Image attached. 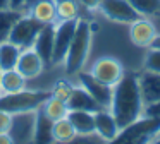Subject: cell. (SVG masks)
<instances>
[{"instance_id":"1","label":"cell","mask_w":160,"mask_h":144,"mask_svg":"<svg viewBox=\"0 0 160 144\" xmlns=\"http://www.w3.org/2000/svg\"><path fill=\"white\" fill-rule=\"evenodd\" d=\"M145 103L139 91L138 74H128L124 72L122 79L112 88V101H110V112L114 118L117 120V125L126 127L131 122L143 115Z\"/></svg>"},{"instance_id":"2","label":"cell","mask_w":160,"mask_h":144,"mask_svg":"<svg viewBox=\"0 0 160 144\" xmlns=\"http://www.w3.org/2000/svg\"><path fill=\"white\" fill-rule=\"evenodd\" d=\"M91 34H93V27L88 21L79 19L78 21V27L76 33L72 36V41L69 45V50L66 53L62 64L66 65V74L67 75H74L83 69L84 62L88 58L90 53V46H91Z\"/></svg>"},{"instance_id":"3","label":"cell","mask_w":160,"mask_h":144,"mask_svg":"<svg viewBox=\"0 0 160 144\" xmlns=\"http://www.w3.org/2000/svg\"><path fill=\"white\" fill-rule=\"evenodd\" d=\"M160 134V117H148L141 115L131 122L129 125L119 130L114 142L121 144H141V142H153Z\"/></svg>"},{"instance_id":"4","label":"cell","mask_w":160,"mask_h":144,"mask_svg":"<svg viewBox=\"0 0 160 144\" xmlns=\"http://www.w3.org/2000/svg\"><path fill=\"white\" fill-rule=\"evenodd\" d=\"M52 94L48 91H36V89H21L16 93H5L0 94V110L7 113H19V112H31V110L42 108L47 98Z\"/></svg>"},{"instance_id":"5","label":"cell","mask_w":160,"mask_h":144,"mask_svg":"<svg viewBox=\"0 0 160 144\" xmlns=\"http://www.w3.org/2000/svg\"><path fill=\"white\" fill-rule=\"evenodd\" d=\"M43 24L38 22L35 17H31L29 14H22L18 19V22L14 24L11 34H9V41H12L14 45H18L21 50L24 48H31L33 43L36 40V34L40 33Z\"/></svg>"},{"instance_id":"6","label":"cell","mask_w":160,"mask_h":144,"mask_svg":"<svg viewBox=\"0 0 160 144\" xmlns=\"http://www.w3.org/2000/svg\"><path fill=\"white\" fill-rule=\"evenodd\" d=\"M35 125H36V110L12 113L11 127H9L7 132L12 137V142H18V144L33 142Z\"/></svg>"},{"instance_id":"7","label":"cell","mask_w":160,"mask_h":144,"mask_svg":"<svg viewBox=\"0 0 160 144\" xmlns=\"http://www.w3.org/2000/svg\"><path fill=\"white\" fill-rule=\"evenodd\" d=\"M78 21H59L55 24V34H53V53H52V64H62L66 53L69 50V45L72 41V36L76 33Z\"/></svg>"},{"instance_id":"8","label":"cell","mask_w":160,"mask_h":144,"mask_svg":"<svg viewBox=\"0 0 160 144\" xmlns=\"http://www.w3.org/2000/svg\"><path fill=\"white\" fill-rule=\"evenodd\" d=\"M98 10L107 19L121 24H131L136 19H139V14L132 9V5L128 0H100Z\"/></svg>"},{"instance_id":"9","label":"cell","mask_w":160,"mask_h":144,"mask_svg":"<svg viewBox=\"0 0 160 144\" xmlns=\"http://www.w3.org/2000/svg\"><path fill=\"white\" fill-rule=\"evenodd\" d=\"M90 74L95 75L98 81H102V82H105V84L114 88V86L122 79V75H124V67H122V64L117 58L102 57L93 64Z\"/></svg>"},{"instance_id":"10","label":"cell","mask_w":160,"mask_h":144,"mask_svg":"<svg viewBox=\"0 0 160 144\" xmlns=\"http://www.w3.org/2000/svg\"><path fill=\"white\" fill-rule=\"evenodd\" d=\"M78 74H79V86H83V88L97 99L102 108H110L112 86L98 81V79L95 77V75H91L90 72H81L79 70Z\"/></svg>"},{"instance_id":"11","label":"cell","mask_w":160,"mask_h":144,"mask_svg":"<svg viewBox=\"0 0 160 144\" xmlns=\"http://www.w3.org/2000/svg\"><path fill=\"white\" fill-rule=\"evenodd\" d=\"M16 69H18L26 79H35L43 72L45 62H43L42 57L33 50V46L24 48V50H21V55H19V58H18Z\"/></svg>"},{"instance_id":"12","label":"cell","mask_w":160,"mask_h":144,"mask_svg":"<svg viewBox=\"0 0 160 144\" xmlns=\"http://www.w3.org/2000/svg\"><path fill=\"white\" fill-rule=\"evenodd\" d=\"M93 115H95V134H98L103 141L114 142L121 127L117 125V120L114 118L112 112L108 108H102L98 112H95Z\"/></svg>"},{"instance_id":"13","label":"cell","mask_w":160,"mask_h":144,"mask_svg":"<svg viewBox=\"0 0 160 144\" xmlns=\"http://www.w3.org/2000/svg\"><path fill=\"white\" fill-rule=\"evenodd\" d=\"M53 34H55V22L53 24H43L40 33L36 34V40L33 43V50L42 57L45 65L52 64V53H53Z\"/></svg>"},{"instance_id":"14","label":"cell","mask_w":160,"mask_h":144,"mask_svg":"<svg viewBox=\"0 0 160 144\" xmlns=\"http://www.w3.org/2000/svg\"><path fill=\"white\" fill-rule=\"evenodd\" d=\"M157 36L155 26L150 22L148 19H136L134 22H131V27H129V38L131 41L136 45V46L141 48H150Z\"/></svg>"},{"instance_id":"15","label":"cell","mask_w":160,"mask_h":144,"mask_svg":"<svg viewBox=\"0 0 160 144\" xmlns=\"http://www.w3.org/2000/svg\"><path fill=\"white\" fill-rule=\"evenodd\" d=\"M138 82H139V91H141V98L145 105L158 101L160 99V74L145 70L143 74L138 75Z\"/></svg>"},{"instance_id":"16","label":"cell","mask_w":160,"mask_h":144,"mask_svg":"<svg viewBox=\"0 0 160 144\" xmlns=\"http://www.w3.org/2000/svg\"><path fill=\"white\" fill-rule=\"evenodd\" d=\"M67 108L69 110H84V112H98L102 110V106L98 105V101L83 88V86H74L71 96L67 98Z\"/></svg>"},{"instance_id":"17","label":"cell","mask_w":160,"mask_h":144,"mask_svg":"<svg viewBox=\"0 0 160 144\" xmlns=\"http://www.w3.org/2000/svg\"><path fill=\"white\" fill-rule=\"evenodd\" d=\"M67 118L72 123L76 136H91L95 134V115L84 110H69Z\"/></svg>"},{"instance_id":"18","label":"cell","mask_w":160,"mask_h":144,"mask_svg":"<svg viewBox=\"0 0 160 144\" xmlns=\"http://www.w3.org/2000/svg\"><path fill=\"white\" fill-rule=\"evenodd\" d=\"M29 16L42 24H53L57 21L55 0H36L29 5Z\"/></svg>"},{"instance_id":"19","label":"cell","mask_w":160,"mask_h":144,"mask_svg":"<svg viewBox=\"0 0 160 144\" xmlns=\"http://www.w3.org/2000/svg\"><path fill=\"white\" fill-rule=\"evenodd\" d=\"M28 79L18 70V69H9V70L0 72V94L5 93H16L26 88Z\"/></svg>"},{"instance_id":"20","label":"cell","mask_w":160,"mask_h":144,"mask_svg":"<svg viewBox=\"0 0 160 144\" xmlns=\"http://www.w3.org/2000/svg\"><path fill=\"white\" fill-rule=\"evenodd\" d=\"M22 14H24L22 9H12V7L0 9V43L9 41V34Z\"/></svg>"},{"instance_id":"21","label":"cell","mask_w":160,"mask_h":144,"mask_svg":"<svg viewBox=\"0 0 160 144\" xmlns=\"http://www.w3.org/2000/svg\"><path fill=\"white\" fill-rule=\"evenodd\" d=\"M52 125H53V120H50L40 108L36 110V125H35L33 142H53Z\"/></svg>"},{"instance_id":"22","label":"cell","mask_w":160,"mask_h":144,"mask_svg":"<svg viewBox=\"0 0 160 144\" xmlns=\"http://www.w3.org/2000/svg\"><path fill=\"white\" fill-rule=\"evenodd\" d=\"M19 55H21V48L18 45H14L12 41L0 43V70L16 69Z\"/></svg>"},{"instance_id":"23","label":"cell","mask_w":160,"mask_h":144,"mask_svg":"<svg viewBox=\"0 0 160 144\" xmlns=\"http://www.w3.org/2000/svg\"><path fill=\"white\" fill-rule=\"evenodd\" d=\"M40 110H42L50 120H53V122H55V120H60V118H66L67 113H69L67 103L64 101V99H59V98H55V96H52V94L47 98V101L42 105Z\"/></svg>"},{"instance_id":"24","label":"cell","mask_w":160,"mask_h":144,"mask_svg":"<svg viewBox=\"0 0 160 144\" xmlns=\"http://www.w3.org/2000/svg\"><path fill=\"white\" fill-rule=\"evenodd\" d=\"M52 134H53V141H59V142H69V141H74V137H76V130H74L72 123L69 122L67 117L53 122Z\"/></svg>"},{"instance_id":"25","label":"cell","mask_w":160,"mask_h":144,"mask_svg":"<svg viewBox=\"0 0 160 144\" xmlns=\"http://www.w3.org/2000/svg\"><path fill=\"white\" fill-rule=\"evenodd\" d=\"M139 16H157L160 12V0H128Z\"/></svg>"},{"instance_id":"26","label":"cell","mask_w":160,"mask_h":144,"mask_svg":"<svg viewBox=\"0 0 160 144\" xmlns=\"http://www.w3.org/2000/svg\"><path fill=\"white\" fill-rule=\"evenodd\" d=\"M145 70L150 72H157L160 74V48H152L150 46V51L145 57V64H143Z\"/></svg>"},{"instance_id":"27","label":"cell","mask_w":160,"mask_h":144,"mask_svg":"<svg viewBox=\"0 0 160 144\" xmlns=\"http://www.w3.org/2000/svg\"><path fill=\"white\" fill-rule=\"evenodd\" d=\"M72 88L74 86L71 84L69 81H59V82H55V86H53V89L50 93H52V96H55V98L67 101V98H69L71 93H72Z\"/></svg>"},{"instance_id":"28","label":"cell","mask_w":160,"mask_h":144,"mask_svg":"<svg viewBox=\"0 0 160 144\" xmlns=\"http://www.w3.org/2000/svg\"><path fill=\"white\" fill-rule=\"evenodd\" d=\"M143 115H148V117H160V99L158 101H153L145 105L143 108Z\"/></svg>"},{"instance_id":"29","label":"cell","mask_w":160,"mask_h":144,"mask_svg":"<svg viewBox=\"0 0 160 144\" xmlns=\"http://www.w3.org/2000/svg\"><path fill=\"white\" fill-rule=\"evenodd\" d=\"M11 118L12 115L4 110H0V132H7L9 127H11Z\"/></svg>"},{"instance_id":"30","label":"cell","mask_w":160,"mask_h":144,"mask_svg":"<svg viewBox=\"0 0 160 144\" xmlns=\"http://www.w3.org/2000/svg\"><path fill=\"white\" fill-rule=\"evenodd\" d=\"M78 3L83 7H86V9L90 10H95L98 9V5H100V0H78Z\"/></svg>"},{"instance_id":"31","label":"cell","mask_w":160,"mask_h":144,"mask_svg":"<svg viewBox=\"0 0 160 144\" xmlns=\"http://www.w3.org/2000/svg\"><path fill=\"white\" fill-rule=\"evenodd\" d=\"M9 5L12 9H22V7H26V0H9Z\"/></svg>"},{"instance_id":"32","label":"cell","mask_w":160,"mask_h":144,"mask_svg":"<svg viewBox=\"0 0 160 144\" xmlns=\"http://www.w3.org/2000/svg\"><path fill=\"white\" fill-rule=\"evenodd\" d=\"M5 142V144H12V137L9 136V132H0V144Z\"/></svg>"},{"instance_id":"33","label":"cell","mask_w":160,"mask_h":144,"mask_svg":"<svg viewBox=\"0 0 160 144\" xmlns=\"http://www.w3.org/2000/svg\"><path fill=\"white\" fill-rule=\"evenodd\" d=\"M152 48H160V34L155 36V40H153V43H152Z\"/></svg>"},{"instance_id":"34","label":"cell","mask_w":160,"mask_h":144,"mask_svg":"<svg viewBox=\"0 0 160 144\" xmlns=\"http://www.w3.org/2000/svg\"><path fill=\"white\" fill-rule=\"evenodd\" d=\"M7 7H11L9 0H0V9H7Z\"/></svg>"},{"instance_id":"35","label":"cell","mask_w":160,"mask_h":144,"mask_svg":"<svg viewBox=\"0 0 160 144\" xmlns=\"http://www.w3.org/2000/svg\"><path fill=\"white\" fill-rule=\"evenodd\" d=\"M35 2H36V0H26V7H29L31 3H35Z\"/></svg>"},{"instance_id":"36","label":"cell","mask_w":160,"mask_h":144,"mask_svg":"<svg viewBox=\"0 0 160 144\" xmlns=\"http://www.w3.org/2000/svg\"><path fill=\"white\" fill-rule=\"evenodd\" d=\"M157 141H160V134H158V137H157Z\"/></svg>"},{"instance_id":"37","label":"cell","mask_w":160,"mask_h":144,"mask_svg":"<svg viewBox=\"0 0 160 144\" xmlns=\"http://www.w3.org/2000/svg\"><path fill=\"white\" fill-rule=\"evenodd\" d=\"M0 72H2V70H0Z\"/></svg>"}]
</instances>
